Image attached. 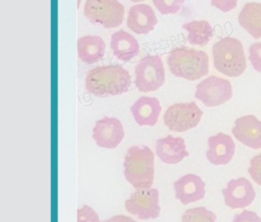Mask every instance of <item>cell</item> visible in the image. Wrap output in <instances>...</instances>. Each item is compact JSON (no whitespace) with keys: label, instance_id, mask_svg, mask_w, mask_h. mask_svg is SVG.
<instances>
[{"label":"cell","instance_id":"cell-5","mask_svg":"<svg viewBox=\"0 0 261 222\" xmlns=\"http://www.w3.org/2000/svg\"><path fill=\"white\" fill-rule=\"evenodd\" d=\"M84 15L92 23H99L106 29L117 27L123 21L124 6L117 0H87Z\"/></svg>","mask_w":261,"mask_h":222},{"label":"cell","instance_id":"cell-22","mask_svg":"<svg viewBox=\"0 0 261 222\" xmlns=\"http://www.w3.org/2000/svg\"><path fill=\"white\" fill-rule=\"evenodd\" d=\"M181 222H216V215L205 207L191 208L184 212Z\"/></svg>","mask_w":261,"mask_h":222},{"label":"cell","instance_id":"cell-10","mask_svg":"<svg viewBox=\"0 0 261 222\" xmlns=\"http://www.w3.org/2000/svg\"><path fill=\"white\" fill-rule=\"evenodd\" d=\"M123 137V125L115 117L105 116L98 120L93 128V138L101 148L114 149L121 143Z\"/></svg>","mask_w":261,"mask_h":222},{"label":"cell","instance_id":"cell-4","mask_svg":"<svg viewBox=\"0 0 261 222\" xmlns=\"http://www.w3.org/2000/svg\"><path fill=\"white\" fill-rule=\"evenodd\" d=\"M214 67L221 73L236 77L247 67L246 55L242 42L232 37H224L212 47Z\"/></svg>","mask_w":261,"mask_h":222},{"label":"cell","instance_id":"cell-26","mask_svg":"<svg viewBox=\"0 0 261 222\" xmlns=\"http://www.w3.org/2000/svg\"><path fill=\"white\" fill-rule=\"evenodd\" d=\"M248 172L251 175L252 179L259 185H261V153L255 155L250 160V166Z\"/></svg>","mask_w":261,"mask_h":222},{"label":"cell","instance_id":"cell-7","mask_svg":"<svg viewBox=\"0 0 261 222\" xmlns=\"http://www.w3.org/2000/svg\"><path fill=\"white\" fill-rule=\"evenodd\" d=\"M202 115L203 111L194 101L189 103H175L167 108L163 120L168 129L184 132L196 127Z\"/></svg>","mask_w":261,"mask_h":222},{"label":"cell","instance_id":"cell-18","mask_svg":"<svg viewBox=\"0 0 261 222\" xmlns=\"http://www.w3.org/2000/svg\"><path fill=\"white\" fill-rule=\"evenodd\" d=\"M110 46L114 56L121 61L132 60L140 51L137 39L123 30H119L111 35Z\"/></svg>","mask_w":261,"mask_h":222},{"label":"cell","instance_id":"cell-20","mask_svg":"<svg viewBox=\"0 0 261 222\" xmlns=\"http://www.w3.org/2000/svg\"><path fill=\"white\" fill-rule=\"evenodd\" d=\"M239 23L253 38H261V3H246L239 13Z\"/></svg>","mask_w":261,"mask_h":222},{"label":"cell","instance_id":"cell-16","mask_svg":"<svg viewBox=\"0 0 261 222\" xmlns=\"http://www.w3.org/2000/svg\"><path fill=\"white\" fill-rule=\"evenodd\" d=\"M156 155L166 164H177L189 156L186 143L182 137L167 135L156 142Z\"/></svg>","mask_w":261,"mask_h":222},{"label":"cell","instance_id":"cell-9","mask_svg":"<svg viewBox=\"0 0 261 222\" xmlns=\"http://www.w3.org/2000/svg\"><path fill=\"white\" fill-rule=\"evenodd\" d=\"M125 210L141 220L155 219L160 214L159 191L157 188L136 189L124 202Z\"/></svg>","mask_w":261,"mask_h":222},{"label":"cell","instance_id":"cell-17","mask_svg":"<svg viewBox=\"0 0 261 222\" xmlns=\"http://www.w3.org/2000/svg\"><path fill=\"white\" fill-rule=\"evenodd\" d=\"M130 112L140 126H154L161 112V106L155 97L142 96L132 106Z\"/></svg>","mask_w":261,"mask_h":222},{"label":"cell","instance_id":"cell-1","mask_svg":"<svg viewBox=\"0 0 261 222\" xmlns=\"http://www.w3.org/2000/svg\"><path fill=\"white\" fill-rule=\"evenodd\" d=\"M132 85L129 72L121 65H103L90 69L85 78L86 90L95 96L126 93Z\"/></svg>","mask_w":261,"mask_h":222},{"label":"cell","instance_id":"cell-14","mask_svg":"<svg viewBox=\"0 0 261 222\" xmlns=\"http://www.w3.org/2000/svg\"><path fill=\"white\" fill-rule=\"evenodd\" d=\"M236 152V144L232 137L226 133L218 132L208 138L206 158L213 165L228 164Z\"/></svg>","mask_w":261,"mask_h":222},{"label":"cell","instance_id":"cell-12","mask_svg":"<svg viewBox=\"0 0 261 222\" xmlns=\"http://www.w3.org/2000/svg\"><path fill=\"white\" fill-rule=\"evenodd\" d=\"M231 132L245 146L261 149V120L255 115L249 114L237 118Z\"/></svg>","mask_w":261,"mask_h":222},{"label":"cell","instance_id":"cell-13","mask_svg":"<svg viewBox=\"0 0 261 222\" xmlns=\"http://www.w3.org/2000/svg\"><path fill=\"white\" fill-rule=\"evenodd\" d=\"M205 186L203 179L194 173L186 174L173 182L175 198L182 205L202 200L206 193Z\"/></svg>","mask_w":261,"mask_h":222},{"label":"cell","instance_id":"cell-2","mask_svg":"<svg viewBox=\"0 0 261 222\" xmlns=\"http://www.w3.org/2000/svg\"><path fill=\"white\" fill-rule=\"evenodd\" d=\"M123 174L136 189L151 188L154 181V153L147 146L128 148L123 161Z\"/></svg>","mask_w":261,"mask_h":222},{"label":"cell","instance_id":"cell-19","mask_svg":"<svg viewBox=\"0 0 261 222\" xmlns=\"http://www.w3.org/2000/svg\"><path fill=\"white\" fill-rule=\"evenodd\" d=\"M76 47L79 58L87 64L99 61L104 56L106 48L103 39L96 35H87L79 38Z\"/></svg>","mask_w":261,"mask_h":222},{"label":"cell","instance_id":"cell-6","mask_svg":"<svg viewBox=\"0 0 261 222\" xmlns=\"http://www.w3.org/2000/svg\"><path fill=\"white\" fill-rule=\"evenodd\" d=\"M165 82V68L159 55H147L135 67V84L142 93L158 90Z\"/></svg>","mask_w":261,"mask_h":222},{"label":"cell","instance_id":"cell-8","mask_svg":"<svg viewBox=\"0 0 261 222\" xmlns=\"http://www.w3.org/2000/svg\"><path fill=\"white\" fill-rule=\"evenodd\" d=\"M232 97V87L229 80L210 75L196 87L195 98L207 107L219 106Z\"/></svg>","mask_w":261,"mask_h":222},{"label":"cell","instance_id":"cell-27","mask_svg":"<svg viewBox=\"0 0 261 222\" xmlns=\"http://www.w3.org/2000/svg\"><path fill=\"white\" fill-rule=\"evenodd\" d=\"M231 222H261V218L254 211L244 210L236 214Z\"/></svg>","mask_w":261,"mask_h":222},{"label":"cell","instance_id":"cell-25","mask_svg":"<svg viewBox=\"0 0 261 222\" xmlns=\"http://www.w3.org/2000/svg\"><path fill=\"white\" fill-rule=\"evenodd\" d=\"M249 60L253 68L261 72V42L253 43L249 48Z\"/></svg>","mask_w":261,"mask_h":222},{"label":"cell","instance_id":"cell-28","mask_svg":"<svg viewBox=\"0 0 261 222\" xmlns=\"http://www.w3.org/2000/svg\"><path fill=\"white\" fill-rule=\"evenodd\" d=\"M238 4L237 0H212L211 5L218 8L223 12H227L236 8Z\"/></svg>","mask_w":261,"mask_h":222},{"label":"cell","instance_id":"cell-24","mask_svg":"<svg viewBox=\"0 0 261 222\" xmlns=\"http://www.w3.org/2000/svg\"><path fill=\"white\" fill-rule=\"evenodd\" d=\"M76 222H101L97 212L88 205H84L76 211Z\"/></svg>","mask_w":261,"mask_h":222},{"label":"cell","instance_id":"cell-11","mask_svg":"<svg viewBox=\"0 0 261 222\" xmlns=\"http://www.w3.org/2000/svg\"><path fill=\"white\" fill-rule=\"evenodd\" d=\"M224 203L231 209H244L251 205L256 197L252 183L246 177H239L227 182L222 189Z\"/></svg>","mask_w":261,"mask_h":222},{"label":"cell","instance_id":"cell-29","mask_svg":"<svg viewBox=\"0 0 261 222\" xmlns=\"http://www.w3.org/2000/svg\"><path fill=\"white\" fill-rule=\"evenodd\" d=\"M102 222H137V221L125 215H115L106 220H103Z\"/></svg>","mask_w":261,"mask_h":222},{"label":"cell","instance_id":"cell-23","mask_svg":"<svg viewBox=\"0 0 261 222\" xmlns=\"http://www.w3.org/2000/svg\"><path fill=\"white\" fill-rule=\"evenodd\" d=\"M153 3L160 13L173 14L180 9L184 0H154Z\"/></svg>","mask_w":261,"mask_h":222},{"label":"cell","instance_id":"cell-3","mask_svg":"<svg viewBox=\"0 0 261 222\" xmlns=\"http://www.w3.org/2000/svg\"><path fill=\"white\" fill-rule=\"evenodd\" d=\"M167 65L177 77L196 80L209 72V58L203 50L185 46L172 49L167 56Z\"/></svg>","mask_w":261,"mask_h":222},{"label":"cell","instance_id":"cell-21","mask_svg":"<svg viewBox=\"0 0 261 222\" xmlns=\"http://www.w3.org/2000/svg\"><path fill=\"white\" fill-rule=\"evenodd\" d=\"M181 27L188 32L187 40L191 45L205 46L213 36V29L207 20H192Z\"/></svg>","mask_w":261,"mask_h":222},{"label":"cell","instance_id":"cell-15","mask_svg":"<svg viewBox=\"0 0 261 222\" xmlns=\"http://www.w3.org/2000/svg\"><path fill=\"white\" fill-rule=\"evenodd\" d=\"M157 22L158 19L155 12L148 4H135L128 10L126 24L134 33L140 35L148 34L153 31Z\"/></svg>","mask_w":261,"mask_h":222}]
</instances>
